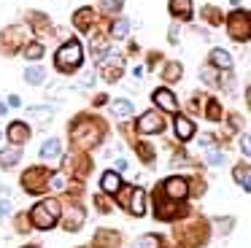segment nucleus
<instances>
[{
    "label": "nucleus",
    "mask_w": 251,
    "mask_h": 248,
    "mask_svg": "<svg viewBox=\"0 0 251 248\" xmlns=\"http://www.w3.org/2000/svg\"><path fill=\"white\" fill-rule=\"evenodd\" d=\"M246 100H249V105H251V86L246 89Z\"/></svg>",
    "instance_id": "35"
},
{
    "label": "nucleus",
    "mask_w": 251,
    "mask_h": 248,
    "mask_svg": "<svg viewBox=\"0 0 251 248\" xmlns=\"http://www.w3.org/2000/svg\"><path fill=\"white\" fill-rule=\"evenodd\" d=\"M227 30L235 41H251V14L249 11H232L227 19Z\"/></svg>",
    "instance_id": "3"
},
{
    "label": "nucleus",
    "mask_w": 251,
    "mask_h": 248,
    "mask_svg": "<svg viewBox=\"0 0 251 248\" xmlns=\"http://www.w3.org/2000/svg\"><path fill=\"white\" fill-rule=\"evenodd\" d=\"M132 111H135V105H132L130 100H114V102H111V113H114V116H119V119L132 116Z\"/></svg>",
    "instance_id": "16"
},
{
    "label": "nucleus",
    "mask_w": 251,
    "mask_h": 248,
    "mask_svg": "<svg viewBox=\"0 0 251 248\" xmlns=\"http://www.w3.org/2000/svg\"><path fill=\"white\" fill-rule=\"evenodd\" d=\"M135 248H162V240L157 235H143V237H138Z\"/></svg>",
    "instance_id": "19"
},
{
    "label": "nucleus",
    "mask_w": 251,
    "mask_h": 248,
    "mask_svg": "<svg viewBox=\"0 0 251 248\" xmlns=\"http://www.w3.org/2000/svg\"><path fill=\"white\" fill-rule=\"evenodd\" d=\"M103 11L105 14H116V11H122V0H103Z\"/></svg>",
    "instance_id": "25"
},
{
    "label": "nucleus",
    "mask_w": 251,
    "mask_h": 248,
    "mask_svg": "<svg viewBox=\"0 0 251 248\" xmlns=\"http://www.w3.org/2000/svg\"><path fill=\"white\" fill-rule=\"evenodd\" d=\"M60 154H62V140H57V138H49L46 143H41V149H38L41 159H54V156H60Z\"/></svg>",
    "instance_id": "10"
},
{
    "label": "nucleus",
    "mask_w": 251,
    "mask_h": 248,
    "mask_svg": "<svg viewBox=\"0 0 251 248\" xmlns=\"http://www.w3.org/2000/svg\"><path fill=\"white\" fill-rule=\"evenodd\" d=\"M162 189H165V194H168L170 199H184L186 194H189V181L181 178V175H173V178H168V181L162 183Z\"/></svg>",
    "instance_id": "5"
},
{
    "label": "nucleus",
    "mask_w": 251,
    "mask_h": 248,
    "mask_svg": "<svg viewBox=\"0 0 251 248\" xmlns=\"http://www.w3.org/2000/svg\"><path fill=\"white\" fill-rule=\"evenodd\" d=\"M240 151H243L246 156H251V132H246L243 138H240Z\"/></svg>",
    "instance_id": "27"
},
{
    "label": "nucleus",
    "mask_w": 251,
    "mask_h": 248,
    "mask_svg": "<svg viewBox=\"0 0 251 248\" xmlns=\"http://www.w3.org/2000/svg\"><path fill=\"white\" fill-rule=\"evenodd\" d=\"M8 213H11V202L8 199H0V221H6Z\"/></svg>",
    "instance_id": "30"
},
{
    "label": "nucleus",
    "mask_w": 251,
    "mask_h": 248,
    "mask_svg": "<svg viewBox=\"0 0 251 248\" xmlns=\"http://www.w3.org/2000/svg\"><path fill=\"white\" fill-rule=\"evenodd\" d=\"M8 105H14V108H17V105H22V100H19L17 95H11V97H8Z\"/></svg>",
    "instance_id": "32"
},
{
    "label": "nucleus",
    "mask_w": 251,
    "mask_h": 248,
    "mask_svg": "<svg viewBox=\"0 0 251 248\" xmlns=\"http://www.w3.org/2000/svg\"><path fill=\"white\" fill-rule=\"evenodd\" d=\"M211 65L219 70H229L232 68V57H229V51H224V49H213L211 51Z\"/></svg>",
    "instance_id": "14"
},
{
    "label": "nucleus",
    "mask_w": 251,
    "mask_h": 248,
    "mask_svg": "<svg viewBox=\"0 0 251 248\" xmlns=\"http://www.w3.org/2000/svg\"><path fill=\"white\" fill-rule=\"evenodd\" d=\"M73 19H76V27H78V30H87V27L92 25V11L84 8V11H78V14L73 16Z\"/></svg>",
    "instance_id": "21"
},
{
    "label": "nucleus",
    "mask_w": 251,
    "mask_h": 248,
    "mask_svg": "<svg viewBox=\"0 0 251 248\" xmlns=\"http://www.w3.org/2000/svg\"><path fill=\"white\" fill-rule=\"evenodd\" d=\"M176 135H178V140H192V135H195V124L189 122L186 116H176Z\"/></svg>",
    "instance_id": "13"
},
{
    "label": "nucleus",
    "mask_w": 251,
    "mask_h": 248,
    "mask_svg": "<svg viewBox=\"0 0 251 248\" xmlns=\"http://www.w3.org/2000/svg\"><path fill=\"white\" fill-rule=\"evenodd\" d=\"M170 14L178 19H192V0H170Z\"/></svg>",
    "instance_id": "15"
},
{
    "label": "nucleus",
    "mask_w": 251,
    "mask_h": 248,
    "mask_svg": "<svg viewBox=\"0 0 251 248\" xmlns=\"http://www.w3.org/2000/svg\"><path fill=\"white\" fill-rule=\"evenodd\" d=\"M27 138H30V127H27V124H22V122H14L11 127H8V140H11L14 146L25 143Z\"/></svg>",
    "instance_id": "11"
},
{
    "label": "nucleus",
    "mask_w": 251,
    "mask_h": 248,
    "mask_svg": "<svg viewBox=\"0 0 251 248\" xmlns=\"http://www.w3.org/2000/svg\"><path fill=\"white\" fill-rule=\"evenodd\" d=\"M162 129H165V122L157 111H149L138 119V132H143V135H157V132H162Z\"/></svg>",
    "instance_id": "4"
},
{
    "label": "nucleus",
    "mask_w": 251,
    "mask_h": 248,
    "mask_svg": "<svg viewBox=\"0 0 251 248\" xmlns=\"http://www.w3.org/2000/svg\"><path fill=\"white\" fill-rule=\"evenodd\" d=\"M0 138H3V132H0Z\"/></svg>",
    "instance_id": "36"
},
{
    "label": "nucleus",
    "mask_w": 251,
    "mask_h": 248,
    "mask_svg": "<svg viewBox=\"0 0 251 248\" xmlns=\"http://www.w3.org/2000/svg\"><path fill=\"white\" fill-rule=\"evenodd\" d=\"M127 32H130V22H127V19H116L114 27H111V35H114V38H127Z\"/></svg>",
    "instance_id": "20"
},
{
    "label": "nucleus",
    "mask_w": 251,
    "mask_h": 248,
    "mask_svg": "<svg viewBox=\"0 0 251 248\" xmlns=\"http://www.w3.org/2000/svg\"><path fill=\"white\" fill-rule=\"evenodd\" d=\"M51 113H54V111H51V108H41V105H33V108H30V116H35V119H49L51 116Z\"/></svg>",
    "instance_id": "24"
},
{
    "label": "nucleus",
    "mask_w": 251,
    "mask_h": 248,
    "mask_svg": "<svg viewBox=\"0 0 251 248\" xmlns=\"http://www.w3.org/2000/svg\"><path fill=\"white\" fill-rule=\"evenodd\" d=\"M62 186H65V178H62V175L51 178V189H62Z\"/></svg>",
    "instance_id": "31"
},
{
    "label": "nucleus",
    "mask_w": 251,
    "mask_h": 248,
    "mask_svg": "<svg viewBox=\"0 0 251 248\" xmlns=\"http://www.w3.org/2000/svg\"><path fill=\"white\" fill-rule=\"evenodd\" d=\"M81 224V210H71V219H68V229H76Z\"/></svg>",
    "instance_id": "29"
},
{
    "label": "nucleus",
    "mask_w": 251,
    "mask_h": 248,
    "mask_svg": "<svg viewBox=\"0 0 251 248\" xmlns=\"http://www.w3.org/2000/svg\"><path fill=\"white\" fill-rule=\"evenodd\" d=\"M127 208H130L132 216H143V213H146V192H143V189H132Z\"/></svg>",
    "instance_id": "7"
},
{
    "label": "nucleus",
    "mask_w": 251,
    "mask_h": 248,
    "mask_svg": "<svg viewBox=\"0 0 251 248\" xmlns=\"http://www.w3.org/2000/svg\"><path fill=\"white\" fill-rule=\"evenodd\" d=\"M25 57L27 59H41L44 57V43H30V46L25 49Z\"/></svg>",
    "instance_id": "23"
},
{
    "label": "nucleus",
    "mask_w": 251,
    "mask_h": 248,
    "mask_svg": "<svg viewBox=\"0 0 251 248\" xmlns=\"http://www.w3.org/2000/svg\"><path fill=\"white\" fill-rule=\"evenodd\" d=\"M151 97H154V102H157V108H162V111H168V113L178 111V100H176V95L170 89H165V86H162V89H157Z\"/></svg>",
    "instance_id": "6"
},
{
    "label": "nucleus",
    "mask_w": 251,
    "mask_h": 248,
    "mask_svg": "<svg viewBox=\"0 0 251 248\" xmlns=\"http://www.w3.org/2000/svg\"><path fill=\"white\" fill-rule=\"evenodd\" d=\"M25 81H27V84H44L46 81V70L41 68V65H30L27 70H25Z\"/></svg>",
    "instance_id": "18"
},
{
    "label": "nucleus",
    "mask_w": 251,
    "mask_h": 248,
    "mask_svg": "<svg viewBox=\"0 0 251 248\" xmlns=\"http://www.w3.org/2000/svg\"><path fill=\"white\" fill-rule=\"evenodd\" d=\"M100 186H103V192H105V194H116V192L122 189V178H119V173L105 170V173H103V178H100Z\"/></svg>",
    "instance_id": "9"
},
{
    "label": "nucleus",
    "mask_w": 251,
    "mask_h": 248,
    "mask_svg": "<svg viewBox=\"0 0 251 248\" xmlns=\"http://www.w3.org/2000/svg\"><path fill=\"white\" fill-rule=\"evenodd\" d=\"M162 75H165V81H178L181 78V65L178 62H170L168 68H165Z\"/></svg>",
    "instance_id": "22"
},
{
    "label": "nucleus",
    "mask_w": 251,
    "mask_h": 248,
    "mask_svg": "<svg viewBox=\"0 0 251 248\" xmlns=\"http://www.w3.org/2000/svg\"><path fill=\"white\" fill-rule=\"evenodd\" d=\"M57 216H60V202L57 199H44L30 210V219L38 229H51L57 224Z\"/></svg>",
    "instance_id": "1"
},
{
    "label": "nucleus",
    "mask_w": 251,
    "mask_h": 248,
    "mask_svg": "<svg viewBox=\"0 0 251 248\" xmlns=\"http://www.w3.org/2000/svg\"><path fill=\"white\" fill-rule=\"evenodd\" d=\"M208 119H213V122H216V119H222V108H219L216 100L208 102Z\"/></svg>",
    "instance_id": "26"
},
{
    "label": "nucleus",
    "mask_w": 251,
    "mask_h": 248,
    "mask_svg": "<svg viewBox=\"0 0 251 248\" xmlns=\"http://www.w3.org/2000/svg\"><path fill=\"white\" fill-rule=\"evenodd\" d=\"M208 165H224V154L222 151H208Z\"/></svg>",
    "instance_id": "28"
},
{
    "label": "nucleus",
    "mask_w": 251,
    "mask_h": 248,
    "mask_svg": "<svg viewBox=\"0 0 251 248\" xmlns=\"http://www.w3.org/2000/svg\"><path fill=\"white\" fill-rule=\"evenodd\" d=\"M44 178H46V170H38V167L27 170L25 173V189H27V192H38V189L44 186Z\"/></svg>",
    "instance_id": "8"
},
{
    "label": "nucleus",
    "mask_w": 251,
    "mask_h": 248,
    "mask_svg": "<svg viewBox=\"0 0 251 248\" xmlns=\"http://www.w3.org/2000/svg\"><path fill=\"white\" fill-rule=\"evenodd\" d=\"M92 84H95V75L87 73V75H84V86H92Z\"/></svg>",
    "instance_id": "33"
},
{
    "label": "nucleus",
    "mask_w": 251,
    "mask_h": 248,
    "mask_svg": "<svg viewBox=\"0 0 251 248\" xmlns=\"http://www.w3.org/2000/svg\"><path fill=\"white\" fill-rule=\"evenodd\" d=\"M54 62H57V68L65 70V73L76 70L78 65L84 62V49H81V43H78V41H68L65 46H62L60 51H57Z\"/></svg>",
    "instance_id": "2"
},
{
    "label": "nucleus",
    "mask_w": 251,
    "mask_h": 248,
    "mask_svg": "<svg viewBox=\"0 0 251 248\" xmlns=\"http://www.w3.org/2000/svg\"><path fill=\"white\" fill-rule=\"evenodd\" d=\"M19 159H22V151H19V146H8V149L0 151V167H14L19 165Z\"/></svg>",
    "instance_id": "12"
},
{
    "label": "nucleus",
    "mask_w": 251,
    "mask_h": 248,
    "mask_svg": "<svg viewBox=\"0 0 251 248\" xmlns=\"http://www.w3.org/2000/svg\"><path fill=\"white\" fill-rule=\"evenodd\" d=\"M6 111H8V105H6V102H0V116H3Z\"/></svg>",
    "instance_id": "34"
},
{
    "label": "nucleus",
    "mask_w": 251,
    "mask_h": 248,
    "mask_svg": "<svg viewBox=\"0 0 251 248\" xmlns=\"http://www.w3.org/2000/svg\"><path fill=\"white\" fill-rule=\"evenodd\" d=\"M232 175H235V181H238L246 192H251V167L249 165H238L232 170Z\"/></svg>",
    "instance_id": "17"
}]
</instances>
